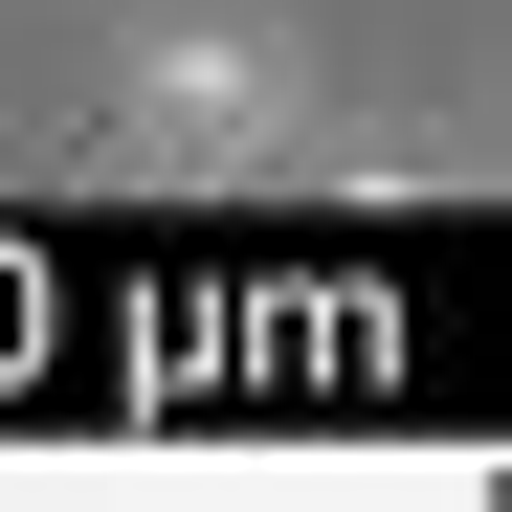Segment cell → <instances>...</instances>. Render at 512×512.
Listing matches in <instances>:
<instances>
[{
  "instance_id": "1",
  "label": "cell",
  "mask_w": 512,
  "mask_h": 512,
  "mask_svg": "<svg viewBox=\"0 0 512 512\" xmlns=\"http://www.w3.org/2000/svg\"><path fill=\"white\" fill-rule=\"evenodd\" d=\"M134 134L179 156V179L201 156H268L290 134V45L268 23H134Z\"/></svg>"
}]
</instances>
